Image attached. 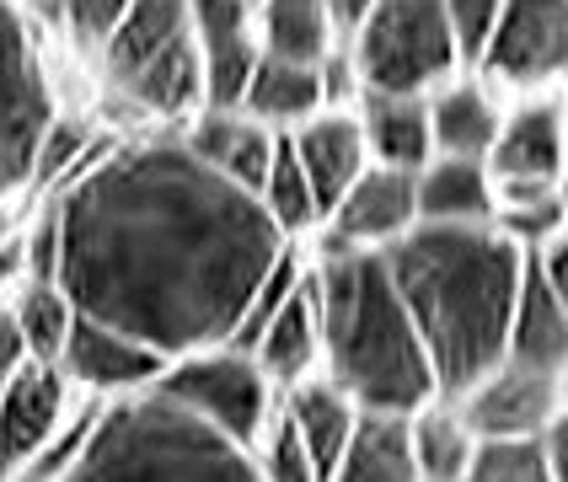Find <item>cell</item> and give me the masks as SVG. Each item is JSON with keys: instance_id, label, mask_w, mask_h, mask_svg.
Returning a JSON list of instances; mask_svg holds the SVG:
<instances>
[{"instance_id": "6da1fadb", "label": "cell", "mask_w": 568, "mask_h": 482, "mask_svg": "<svg viewBox=\"0 0 568 482\" xmlns=\"http://www.w3.org/2000/svg\"><path fill=\"white\" fill-rule=\"evenodd\" d=\"M49 204L70 306L161 359L231 343L257 279L284 253L253 193L199 166L178 129L113 145Z\"/></svg>"}, {"instance_id": "7a4b0ae2", "label": "cell", "mask_w": 568, "mask_h": 482, "mask_svg": "<svg viewBox=\"0 0 568 482\" xmlns=\"http://www.w3.org/2000/svg\"><path fill=\"white\" fill-rule=\"evenodd\" d=\"M386 274L408 306L440 397L467 391L505 359L509 311L526 253L494 225H413L392 247Z\"/></svg>"}, {"instance_id": "3957f363", "label": "cell", "mask_w": 568, "mask_h": 482, "mask_svg": "<svg viewBox=\"0 0 568 482\" xmlns=\"http://www.w3.org/2000/svg\"><path fill=\"white\" fill-rule=\"evenodd\" d=\"M316 311H322V376L359 413L413 418L440 397L435 365L413 327L381 253L312 257Z\"/></svg>"}, {"instance_id": "277c9868", "label": "cell", "mask_w": 568, "mask_h": 482, "mask_svg": "<svg viewBox=\"0 0 568 482\" xmlns=\"http://www.w3.org/2000/svg\"><path fill=\"white\" fill-rule=\"evenodd\" d=\"M60 482H263L247 445L204 429L166 397L102 402L81 461Z\"/></svg>"}, {"instance_id": "5b68a950", "label": "cell", "mask_w": 568, "mask_h": 482, "mask_svg": "<svg viewBox=\"0 0 568 482\" xmlns=\"http://www.w3.org/2000/svg\"><path fill=\"white\" fill-rule=\"evenodd\" d=\"M113 102L134 119L183 129L204 107V70L193 43L189 0H134L124 28L92 54Z\"/></svg>"}, {"instance_id": "8992f818", "label": "cell", "mask_w": 568, "mask_h": 482, "mask_svg": "<svg viewBox=\"0 0 568 482\" xmlns=\"http://www.w3.org/2000/svg\"><path fill=\"white\" fill-rule=\"evenodd\" d=\"M344 54L359 92L429 96L456 70H467L445 0H371V11L348 28Z\"/></svg>"}, {"instance_id": "52a82bcc", "label": "cell", "mask_w": 568, "mask_h": 482, "mask_svg": "<svg viewBox=\"0 0 568 482\" xmlns=\"http://www.w3.org/2000/svg\"><path fill=\"white\" fill-rule=\"evenodd\" d=\"M172 408L199 418L204 429H215L236 445H257V434L268 429V418L280 413V391L257 370V359L236 343H215V349L166 359L161 381L151 386Z\"/></svg>"}, {"instance_id": "ba28073f", "label": "cell", "mask_w": 568, "mask_h": 482, "mask_svg": "<svg viewBox=\"0 0 568 482\" xmlns=\"http://www.w3.org/2000/svg\"><path fill=\"white\" fill-rule=\"evenodd\" d=\"M60 113L43 43L32 32V17L17 0H0V209L32 188V161L49 119Z\"/></svg>"}, {"instance_id": "9c48e42d", "label": "cell", "mask_w": 568, "mask_h": 482, "mask_svg": "<svg viewBox=\"0 0 568 482\" xmlns=\"http://www.w3.org/2000/svg\"><path fill=\"white\" fill-rule=\"evenodd\" d=\"M473 70L505 96L558 92L568 81V0H505Z\"/></svg>"}, {"instance_id": "30bf717a", "label": "cell", "mask_w": 568, "mask_h": 482, "mask_svg": "<svg viewBox=\"0 0 568 482\" xmlns=\"http://www.w3.org/2000/svg\"><path fill=\"white\" fill-rule=\"evenodd\" d=\"M75 391L60 376V365L17 359L0 386V482H17L38 461V450L64 429L75 413Z\"/></svg>"}, {"instance_id": "8fae6325", "label": "cell", "mask_w": 568, "mask_h": 482, "mask_svg": "<svg viewBox=\"0 0 568 482\" xmlns=\"http://www.w3.org/2000/svg\"><path fill=\"white\" fill-rule=\"evenodd\" d=\"M60 376L70 381L75 397H92V402H124V397H145L161 381L166 359L156 349H145L140 338H129L119 327H102V321L81 317L64 338V353L54 359Z\"/></svg>"}, {"instance_id": "7c38bea8", "label": "cell", "mask_w": 568, "mask_h": 482, "mask_svg": "<svg viewBox=\"0 0 568 482\" xmlns=\"http://www.w3.org/2000/svg\"><path fill=\"white\" fill-rule=\"evenodd\" d=\"M413 225H418L413 172L365 166L354 188L333 204V215L322 221V242H327L322 253H392Z\"/></svg>"}, {"instance_id": "4fadbf2b", "label": "cell", "mask_w": 568, "mask_h": 482, "mask_svg": "<svg viewBox=\"0 0 568 482\" xmlns=\"http://www.w3.org/2000/svg\"><path fill=\"white\" fill-rule=\"evenodd\" d=\"M450 402H456V413L467 418V429L477 440H537L564 397H558V376L499 359L488 376H477Z\"/></svg>"}, {"instance_id": "5bb4252c", "label": "cell", "mask_w": 568, "mask_h": 482, "mask_svg": "<svg viewBox=\"0 0 568 482\" xmlns=\"http://www.w3.org/2000/svg\"><path fill=\"white\" fill-rule=\"evenodd\" d=\"M193 43H199V70H204V107H236L247 81H253L263 43H257V17L242 0H189Z\"/></svg>"}, {"instance_id": "9a60e30c", "label": "cell", "mask_w": 568, "mask_h": 482, "mask_svg": "<svg viewBox=\"0 0 568 482\" xmlns=\"http://www.w3.org/2000/svg\"><path fill=\"white\" fill-rule=\"evenodd\" d=\"M564 166H568V140L564 124H558L552 92L509 96L499 134H494V151H488L494 188H505V183H558Z\"/></svg>"}, {"instance_id": "2e32d148", "label": "cell", "mask_w": 568, "mask_h": 482, "mask_svg": "<svg viewBox=\"0 0 568 482\" xmlns=\"http://www.w3.org/2000/svg\"><path fill=\"white\" fill-rule=\"evenodd\" d=\"M429 102V140H435V156H462V161H488L494 151V134L505 119L509 96L477 75V70H456L445 86L424 96Z\"/></svg>"}, {"instance_id": "e0dca14e", "label": "cell", "mask_w": 568, "mask_h": 482, "mask_svg": "<svg viewBox=\"0 0 568 482\" xmlns=\"http://www.w3.org/2000/svg\"><path fill=\"white\" fill-rule=\"evenodd\" d=\"M290 151H295L306 183H312L322 221H327L333 204L354 188V177L371 166V151H365V134H359L354 107H322L316 119H306L301 129H290Z\"/></svg>"}, {"instance_id": "ac0fdd59", "label": "cell", "mask_w": 568, "mask_h": 482, "mask_svg": "<svg viewBox=\"0 0 568 482\" xmlns=\"http://www.w3.org/2000/svg\"><path fill=\"white\" fill-rule=\"evenodd\" d=\"M178 140L189 145V156L199 166H210L215 177H225V183H236L247 193L257 188L263 166H268L274 145H280V134L263 129L242 107H199L189 124L178 129Z\"/></svg>"}, {"instance_id": "d6986e66", "label": "cell", "mask_w": 568, "mask_h": 482, "mask_svg": "<svg viewBox=\"0 0 568 482\" xmlns=\"http://www.w3.org/2000/svg\"><path fill=\"white\" fill-rule=\"evenodd\" d=\"M247 353L257 359V370L274 381V391H290V386L322 376V311H316L312 268H306V279L295 285V295L257 327V338L247 343Z\"/></svg>"}, {"instance_id": "ffe728a7", "label": "cell", "mask_w": 568, "mask_h": 482, "mask_svg": "<svg viewBox=\"0 0 568 482\" xmlns=\"http://www.w3.org/2000/svg\"><path fill=\"white\" fill-rule=\"evenodd\" d=\"M354 119L365 134L371 166H392V172H418L435 156L429 140V102L413 92H359Z\"/></svg>"}, {"instance_id": "44dd1931", "label": "cell", "mask_w": 568, "mask_h": 482, "mask_svg": "<svg viewBox=\"0 0 568 482\" xmlns=\"http://www.w3.org/2000/svg\"><path fill=\"white\" fill-rule=\"evenodd\" d=\"M418 225H494V172L488 161L429 156L413 172Z\"/></svg>"}, {"instance_id": "7402d4cb", "label": "cell", "mask_w": 568, "mask_h": 482, "mask_svg": "<svg viewBox=\"0 0 568 482\" xmlns=\"http://www.w3.org/2000/svg\"><path fill=\"white\" fill-rule=\"evenodd\" d=\"M322 64H301V60L263 54L236 107H242V113H253L257 124L274 129V134L301 129L306 119H316V113L327 107V75H322Z\"/></svg>"}, {"instance_id": "603a6c76", "label": "cell", "mask_w": 568, "mask_h": 482, "mask_svg": "<svg viewBox=\"0 0 568 482\" xmlns=\"http://www.w3.org/2000/svg\"><path fill=\"white\" fill-rule=\"evenodd\" d=\"M280 413H284V423L301 434V445L312 450L322 482L333 478V466L344 461L348 440H354V429H359V418H365L327 376H312V381L280 391Z\"/></svg>"}, {"instance_id": "cb8c5ba5", "label": "cell", "mask_w": 568, "mask_h": 482, "mask_svg": "<svg viewBox=\"0 0 568 482\" xmlns=\"http://www.w3.org/2000/svg\"><path fill=\"white\" fill-rule=\"evenodd\" d=\"M505 359L547 370V376H558V365L568 359V317H564V306H558V295L541 279L537 257H526V274H520V289H515Z\"/></svg>"}, {"instance_id": "d4e9b609", "label": "cell", "mask_w": 568, "mask_h": 482, "mask_svg": "<svg viewBox=\"0 0 568 482\" xmlns=\"http://www.w3.org/2000/svg\"><path fill=\"white\" fill-rule=\"evenodd\" d=\"M253 17H257L263 54L322 64L344 49V32L333 22V6L327 0H257Z\"/></svg>"}, {"instance_id": "484cf974", "label": "cell", "mask_w": 568, "mask_h": 482, "mask_svg": "<svg viewBox=\"0 0 568 482\" xmlns=\"http://www.w3.org/2000/svg\"><path fill=\"white\" fill-rule=\"evenodd\" d=\"M327 482H424L418 478V461H413L408 418L365 413L344 450V461L333 466Z\"/></svg>"}, {"instance_id": "4316f807", "label": "cell", "mask_w": 568, "mask_h": 482, "mask_svg": "<svg viewBox=\"0 0 568 482\" xmlns=\"http://www.w3.org/2000/svg\"><path fill=\"white\" fill-rule=\"evenodd\" d=\"M0 300H6V317H11V332H17L22 359L54 365V359L64 353L70 327H75L70 295H64L54 279H22V285L11 289V295H0Z\"/></svg>"}, {"instance_id": "83f0119b", "label": "cell", "mask_w": 568, "mask_h": 482, "mask_svg": "<svg viewBox=\"0 0 568 482\" xmlns=\"http://www.w3.org/2000/svg\"><path fill=\"white\" fill-rule=\"evenodd\" d=\"M408 440H413V461H418V478L424 482H462L473 466L477 434L467 429V418L456 413L450 397L424 402L408 418Z\"/></svg>"}, {"instance_id": "f1b7e54d", "label": "cell", "mask_w": 568, "mask_h": 482, "mask_svg": "<svg viewBox=\"0 0 568 482\" xmlns=\"http://www.w3.org/2000/svg\"><path fill=\"white\" fill-rule=\"evenodd\" d=\"M462 482H552L537 440H477Z\"/></svg>"}, {"instance_id": "f546056e", "label": "cell", "mask_w": 568, "mask_h": 482, "mask_svg": "<svg viewBox=\"0 0 568 482\" xmlns=\"http://www.w3.org/2000/svg\"><path fill=\"white\" fill-rule=\"evenodd\" d=\"M253 461H257V478L263 482H322L312 450L301 445V434L284 423V413H274L268 418V429L257 434Z\"/></svg>"}, {"instance_id": "4dcf8cb0", "label": "cell", "mask_w": 568, "mask_h": 482, "mask_svg": "<svg viewBox=\"0 0 568 482\" xmlns=\"http://www.w3.org/2000/svg\"><path fill=\"white\" fill-rule=\"evenodd\" d=\"M54 6H60V28L70 32V43L87 54H97L134 11V0H54Z\"/></svg>"}, {"instance_id": "1f68e13d", "label": "cell", "mask_w": 568, "mask_h": 482, "mask_svg": "<svg viewBox=\"0 0 568 482\" xmlns=\"http://www.w3.org/2000/svg\"><path fill=\"white\" fill-rule=\"evenodd\" d=\"M499 6L505 0H445V17H450V32H456V49H462V64L473 70L488 32L499 22Z\"/></svg>"}, {"instance_id": "d6a6232c", "label": "cell", "mask_w": 568, "mask_h": 482, "mask_svg": "<svg viewBox=\"0 0 568 482\" xmlns=\"http://www.w3.org/2000/svg\"><path fill=\"white\" fill-rule=\"evenodd\" d=\"M537 445H541V461H547L552 482H568V402H558V413L547 418Z\"/></svg>"}, {"instance_id": "836d02e7", "label": "cell", "mask_w": 568, "mask_h": 482, "mask_svg": "<svg viewBox=\"0 0 568 482\" xmlns=\"http://www.w3.org/2000/svg\"><path fill=\"white\" fill-rule=\"evenodd\" d=\"M537 257V268H541V279H547V289L558 295V306H564V317H568V230L564 236H552L541 253H531Z\"/></svg>"}, {"instance_id": "e575fe53", "label": "cell", "mask_w": 568, "mask_h": 482, "mask_svg": "<svg viewBox=\"0 0 568 482\" xmlns=\"http://www.w3.org/2000/svg\"><path fill=\"white\" fill-rule=\"evenodd\" d=\"M22 359V349H17V332H11V317H6V300H0V386H6V376H11V365Z\"/></svg>"}, {"instance_id": "d590c367", "label": "cell", "mask_w": 568, "mask_h": 482, "mask_svg": "<svg viewBox=\"0 0 568 482\" xmlns=\"http://www.w3.org/2000/svg\"><path fill=\"white\" fill-rule=\"evenodd\" d=\"M327 6H333V22H338V32H344V38H348V28H354L365 11H371V0H327Z\"/></svg>"}, {"instance_id": "8d00e7d4", "label": "cell", "mask_w": 568, "mask_h": 482, "mask_svg": "<svg viewBox=\"0 0 568 482\" xmlns=\"http://www.w3.org/2000/svg\"><path fill=\"white\" fill-rule=\"evenodd\" d=\"M552 193H558V209H564V225H568V166L558 172V183H552Z\"/></svg>"}, {"instance_id": "74e56055", "label": "cell", "mask_w": 568, "mask_h": 482, "mask_svg": "<svg viewBox=\"0 0 568 482\" xmlns=\"http://www.w3.org/2000/svg\"><path fill=\"white\" fill-rule=\"evenodd\" d=\"M552 102H558V124H564V140H568V81L552 92Z\"/></svg>"}, {"instance_id": "f35d334b", "label": "cell", "mask_w": 568, "mask_h": 482, "mask_svg": "<svg viewBox=\"0 0 568 482\" xmlns=\"http://www.w3.org/2000/svg\"><path fill=\"white\" fill-rule=\"evenodd\" d=\"M558 397H564V402H568V359H564V365H558Z\"/></svg>"}, {"instance_id": "ab89813d", "label": "cell", "mask_w": 568, "mask_h": 482, "mask_svg": "<svg viewBox=\"0 0 568 482\" xmlns=\"http://www.w3.org/2000/svg\"><path fill=\"white\" fill-rule=\"evenodd\" d=\"M242 6H257V0H242Z\"/></svg>"}]
</instances>
